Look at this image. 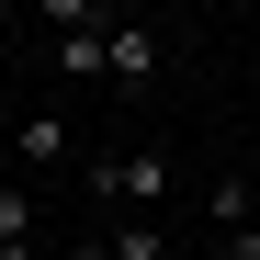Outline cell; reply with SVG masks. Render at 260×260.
Here are the masks:
<instances>
[{"instance_id": "obj_6", "label": "cell", "mask_w": 260, "mask_h": 260, "mask_svg": "<svg viewBox=\"0 0 260 260\" xmlns=\"http://www.w3.org/2000/svg\"><path fill=\"white\" fill-rule=\"evenodd\" d=\"M46 12V34H79V23H102V0H34Z\"/></svg>"}, {"instance_id": "obj_5", "label": "cell", "mask_w": 260, "mask_h": 260, "mask_svg": "<svg viewBox=\"0 0 260 260\" xmlns=\"http://www.w3.org/2000/svg\"><path fill=\"white\" fill-rule=\"evenodd\" d=\"M102 260H170V238H158V215H147V226H113V238H102Z\"/></svg>"}, {"instance_id": "obj_10", "label": "cell", "mask_w": 260, "mask_h": 260, "mask_svg": "<svg viewBox=\"0 0 260 260\" xmlns=\"http://www.w3.org/2000/svg\"><path fill=\"white\" fill-rule=\"evenodd\" d=\"M12 12H23V0H0V23H12Z\"/></svg>"}, {"instance_id": "obj_3", "label": "cell", "mask_w": 260, "mask_h": 260, "mask_svg": "<svg viewBox=\"0 0 260 260\" xmlns=\"http://www.w3.org/2000/svg\"><path fill=\"white\" fill-rule=\"evenodd\" d=\"M113 68V23H79V34H57V79H102Z\"/></svg>"}, {"instance_id": "obj_4", "label": "cell", "mask_w": 260, "mask_h": 260, "mask_svg": "<svg viewBox=\"0 0 260 260\" xmlns=\"http://www.w3.org/2000/svg\"><path fill=\"white\" fill-rule=\"evenodd\" d=\"M12 249H34V204H23L12 170H0V260H12Z\"/></svg>"}, {"instance_id": "obj_2", "label": "cell", "mask_w": 260, "mask_h": 260, "mask_svg": "<svg viewBox=\"0 0 260 260\" xmlns=\"http://www.w3.org/2000/svg\"><path fill=\"white\" fill-rule=\"evenodd\" d=\"M102 79H113L124 102H147V79H158V34H147V23H113V68H102Z\"/></svg>"}, {"instance_id": "obj_1", "label": "cell", "mask_w": 260, "mask_h": 260, "mask_svg": "<svg viewBox=\"0 0 260 260\" xmlns=\"http://www.w3.org/2000/svg\"><path fill=\"white\" fill-rule=\"evenodd\" d=\"M91 181H102L113 204H147V215H158V204H170V158H158V147H113Z\"/></svg>"}, {"instance_id": "obj_7", "label": "cell", "mask_w": 260, "mask_h": 260, "mask_svg": "<svg viewBox=\"0 0 260 260\" xmlns=\"http://www.w3.org/2000/svg\"><path fill=\"white\" fill-rule=\"evenodd\" d=\"M215 260H260V226H226V238H215Z\"/></svg>"}, {"instance_id": "obj_8", "label": "cell", "mask_w": 260, "mask_h": 260, "mask_svg": "<svg viewBox=\"0 0 260 260\" xmlns=\"http://www.w3.org/2000/svg\"><path fill=\"white\" fill-rule=\"evenodd\" d=\"M238 226H260V181H249V215H238Z\"/></svg>"}, {"instance_id": "obj_9", "label": "cell", "mask_w": 260, "mask_h": 260, "mask_svg": "<svg viewBox=\"0 0 260 260\" xmlns=\"http://www.w3.org/2000/svg\"><path fill=\"white\" fill-rule=\"evenodd\" d=\"M68 260H102V238H79V249H68Z\"/></svg>"}]
</instances>
